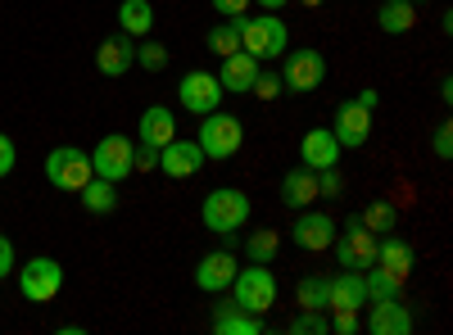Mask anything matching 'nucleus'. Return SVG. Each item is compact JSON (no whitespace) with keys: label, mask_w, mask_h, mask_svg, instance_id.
<instances>
[{"label":"nucleus","mask_w":453,"mask_h":335,"mask_svg":"<svg viewBox=\"0 0 453 335\" xmlns=\"http://www.w3.org/2000/svg\"><path fill=\"white\" fill-rule=\"evenodd\" d=\"M250 213H254V204H250V195H245V191H236V186H218V191H209V195H204V204H200L204 227H209L213 236H222V245H226V249L236 245L241 227L250 222Z\"/></svg>","instance_id":"f257e3e1"},{"label":"nucleus","mask_w":453,"mask_h":335,"mask_svg":"<svg viewBox=\"0 0 453 335\" xmlns=\"http://www.w3.org/2000/svg\"><path fill=\"white\" fill-rule=\"evenodd\" d=\"M232 23H236V32H241V50L254 55L258 64L281 59V55L290 50V27H286L281 14H254V19L232 14Z\"/></svg>","instance_id":"f03ea898"},{"label":"nucleus","mask_w":453,"mask_h":335,"mask_svg":"<svg viewBox=\"0 0 453 335\" xmlns=\"http://www.w3.org/2000/svg\"><path fill=\"white\" fill-rule=\"evenodd\" d=\"M200 150L209 164H226V159H236L241 155V145H245V123L236 114H222V109H213V114L200 118Z\"/></svg>","instance_id":"7ed1b4c3"},{"label":"nucleus","mask_w":453,"mask_h":335,"mask_svg":"<svg viewBox=\"0 0 453 335\" xmlns=\"http://www.w3.org/2000/svg\"><path fill=\"white\" fill-rule=\"evenodd\" d=\"M232 304H241L245 313H268L273 304H277V277H273V268L268 263H250V268H236V277H232Z\"/></svg>","instance_id":"20e7f679"},{"label":"nucleus","mask_w":453,"mask_h":335,"mask_svg":"<svg viewBox=\"0 0 453 335\" xmlns=\"http://www.w3.org/2000/svg\"><path fill=\"white\" fill-rule=\"evenodd\" d=\"M91 177H96L91 150H78V145H55V150L46 155V181L55 186V191L78 195Z\"/></svg>","instance_id":"39448f33"},{"label":"nucleus","mask_w":453,"mask_h":335,"mask_svg":"<svg viewBox=\"0 0 453 335\" xmlns=\"http://www.w3.org/2000/svg\"><path fill=\"white\" fill-rule=\"evenodd\" d=\"M59 290H64V263L59 258L36 254L19 268V294L27 304H50V300H59Z\"/></svg>","instance_id":"423d86ee"},{"label":"nucleus","mask_w":453,"mask_h":335,"mask_svg":"<svg viewBox=\"0 0 453 335\" xmlns=\"http://www.w3.org/2000/svg\"><path fill=\"white\" fill-rule=\"evenodd\" d=\"M376 240H381V236H372L363 227V217H349L345 227H335V240H331L335 263L345 272H367L376 263Z\"/></svg>","instance_id":"0eeeda50"},{"label":"nucleus","mask_w":453,"mask_h":335,"mask_svg":"<svg viewBox=\"0 0 453 335\" xmlns=\"http://www.w3.org/2000/svg\"><path fill=\"white\" fill-rule=\"evenodd\" d=\"M281 91H290V95H309V91H318L322 82H326V55L322 50H286L281 55Z\"/></svg>","instance_id":"6e6552de"},{"label":"nucleus","mask_w":453,"mask_h":335,"mask_svg":"<svg viewBox=\"0 0 453 335\" xmlns=\"http://www.w3.org/2000/svg\"><path fill=\"white\" fill-rule=\"evenodd\" d=\"M91 168L104 181H127L136 172V145H132V136H123V132L100 136L96 150H91Z\"/></svg>","instance_id":"1a4fd4ad"},{"label":"nucleus","mask_w":453,"mask_h":335,"mask_svg":"<svg viewBox=\"0 0 453 335\" xmlns=\"http://www.w3.org/2000/svg\"><path fill=\"white\" fill-rule=\"evenodd\" d=\"M222 95H226V91H222V82H218V72H209V68H191V72H181V82H177L181 109H186V114H196V118L222 109Z\"/></svg>","instance_id":"9d476101"},{"label":"nucleus","mask_w":453,"mask_h":335,"mask_svg":"<svg viewBox=\"0 0 453 335\" xmlns=\"http://www.w3.org/2000/svg\"><path fill=\"white\" fill-rule=\"evenodd\" d=\"M335 227L340 222L331 217V213H322V209H299L295 213V222H290V240L299 245V249H309V254H322V249H331V240H335Z\"/></svg>","instance_id":"9b49d317"},{"label":"nucleus","mask_w":453,"mask_h":335,"mask_svg":"<svg viewBox=\"0 0 453 335\" xmlns=\"http://www.w3.org/2000/svg\"><path fill=\"white\" fill-rule=\"evenodd\" d=\"M331 132L340 141V150H358L372 136V109H363L358 100H340L335 104V118H331Z\"/></svg>","instance_id":"f8f14e48"},{"label":"nucleus","mask_w":453,"mask_h":335,"mask_svg":"<svg viewBox=\"0 0 453 335\" xmlns=\"http://www.w3.org/2000/svg\"><path fill=\"white\" fill-rule=\"evenodd\" d=\"M204 164H209V159H204V150H200V141H181V136H173L164 150H159V172L173 177V181L196 177Z\"/></svg>","instance_id":"ddd939ff"},{"label":"nucleus","mask_w":453,"mask_h":335,"mask_svg":"<svg viewBox=\"0 0 453 335\" xmlns=\"http://www.w3.org/2000/svg\"><path fill=\"white\" fill-rule=\"evenodd\" d=\"M232 277H236V254L232 249H209L200 263H196V290H204V294H222L226 286H232Z\"/></svg>","instance_id":"4468645a"},{"label":"nucleus","mask_w":453,"mask_h":335,"mask_svg":"<svg viewBox=\"0 0 453 335\" xmlns=\"http://www.w3.org/2000/svg\"><path fill=\"white\" fill-rule=\"evenodd\" d=\"M340 141H335V132L331 127H313V132H304V141H299V164L304 168H313V172H322V168H340Z\"/></svg>","instance_id":"2eb2a0df"},{"label":"nucleus","mask_w":453,"mask_h":335,"mask_svg":"<svg viewBox=\"0 0 453 335\" xmlns=\"http://www.w3.org/2000/svg\"><path fill=\"white\" fill-rule=\"evenodd\" d=\"M136 64V42L127 32H113L104 36V42L96 46V68H100V78H123V72Z\"/></svg>","instance_id":"dca6fc26"},{"label":"nucleus","mask_w":453,"mask_h":335,"mask_svg":"<svg viewBox=\"0 0 453 335\" xmlns=\"http://www.w3.org/2000/svg\"><path fill=\"white\" fill-rule=\"evenodd\" d=\"M173 136H177V118H173V109H164V104H150L145 114L136 118V145L164 150Z\"/></svg>","instance_id":"f3484780"},{"label":"nucleus","mask_w":453,"mask_h":335,"mask_svg":"<svg viewBox=\"0 0 453 335\" xmlns=\"http://www.w3.org/2000/svg\"><path fill=\"white\" fill-rule=\"evenodd\" d=\"M372 313H367V331L372 335H412V313H408V304L403 300H386V304H367Z\"/></svg>","instance_id":"a211bd4d"},{"label":"nucleus","mask_w":453,"mask_h":335,"mask_svg":"<svg viewBox=\"0 0 453 335\" xmlns=\"http://www.w3.org/2000/svg\"><path fill=\"white\" fill-rule=\"evenodd\" d=\"M209 326H213V335H263V331H268V322H263L258 313H245L232 300L213 304V322Z\"/></svg>","instance_id":"6ab92c4d"},{"label":"nucleus","mask_w":453,"mask_h":335,"mask_svg":"<svg viewBox=\"0 0 453 335\" xmlns=\"http://www.w3.org/2000/svg\"><path fill=\"white\" fill-rule=\"evenodd\" d=\"M412 263H418V249H412L403 236H395V232H390V236L376 240V268H381V272H390V277L408 281Z\"/></svg>","instance_id":"aec40b11"},{"label":"nucleus","mask_w":453,"mask_h":335,"mask_svg":"<svg viewBox=\"0 0 453 335\" xmlns=\"http://www.w3.org/2000/svg\"><path fill=\"white\" fill-rule=\"evenodd\" d=\"M258 68H263V64H258L254 55L236 50V55L222 59L218 82H222V91H232V95H250V87H254V78H258Z\"/></svg>","instance_id":"412c9836"},{"label":"nucleus","mask_w":453,"mask_h":335,"mask_svg":"<svg viewBox=\"0 0 453 335\" xmlns=\"http://www.w3.org/2000/svg\"><path fill=\"white\" fill-rule=\"evenodd\" d=\"M281 204L286 209H309V204H318V172L313 168H304V164H299V168H290L286 177H281Z\"/></svg>","instance_id":"4be33fe9"},{"label":"nucleus","mask_w":453,"mask_h":335,"mask_svg":"<svg viewBox=\"0 0 453 335\" xmlns=\"http://www.w3.org/2000/svg\"><path fill=\"white\" fill-rule=\"evenodd\" d=\"M326 308H367V286H363V272H340L331 277V290H326Z\"/></svg>","instance_id":"5701e85b"},{"label":"nucleus","mask_w":453,"mask_h":335,"mask_svg":"<svg viewBox=\"0 0 453 335\" xmlns=\"http://www.w3.org/2000/svg\"><path fill=\"white\" fill-rule=\"evenodd\" d=\"M376 27L386 36H403L418 27V5H408V0H381V10H376Z\"/></svg>","instance_id":"b1692460"},{"label":"nucleus","mask_w":453,"mask_h":335,"mask_svg":"<svg viewBox=\"0 0 453 335\" xmlns=\"http://www.w3.org/2000/svg\"><path fill=\"white\" fill-rule=\"evenodd\" d=\"M119 32H127L132 42L150 36L155 32V5H150V0H123L119 5Z\"/></svg>","instance_id":"393cba45"},{"label":"nucleus","mask_w":453,"mask_h":335,"mask_svg":"<svg viewBox=\"0 0 453 335\" xmlns=\"http://www.w3.org/2000/svg\"><path fill=\"white\" fill-rule=\"evenodd\" d=\"M78 200H82V209H87V213L104 217V213H113V209H119V181L91 177V181L82 186V191H78Z\"/></svg>","instance_id":"a878e982"},{"label":"nucleus","mask_w":453,"mask_h":335,"mask_svg":"<svg viewBox=\"0 0 453 335\" xmlns=\"http://www.w3.org/2000/svg\"><path fill=\"white\" fill-rule=\"evenodd\" d=\"M277 254H281V232L258 227V232L245 236V258H250V263H268V268H273Z\"/></svg>","instance_id":"bb28decb"},{"label":"nucleus","mask_w":453,"mask_h":335,"mask_svg":"<svg viewBox=\"0 0 453 335\" xmlns=\"http://www.w3.org/2000/svg\"><path fill=\"white\" fill-rule=\"evenodd\" d=\"M363 286H367V304H386V300H403V281L399 277H390V272H381V268H367L363 272Z\"/></svg>","instance_id":"cd10ccee"},{"label":"nucleus","mask_w":453,"mask_h":335,"mask_svg":"<svg viewBox=\"0 0 453 335\" xmlns=\"http://www.w3.org/2000/svg\"><path fill=\"white\" fill-rule=\"evenodd\" d=\"M358 217H363V227H367L372 236H390V232L399 227V209H395L390 200H376V204H367Z\"/></svg>","instance_id":"c85d7f7f"},{"label":"nucleus","mask_w":453,"mask_h":335,"mask_svg":"<svg viewBox=\"0 0 453 335\" xmlns=\"http://www.w3.org/2000/svg\"><path fill=\"white\" fill-rule=\"evenodd\" d=\"M326 290H331V277H299L295 304L309 308V313H318V308H326Z\"/></svg>","instance_id":"c756f323"},{"label":"nucleus","mask_w":453,"mask_h":335,"mask_svg":"<svg viewBox=\"0 0 453 335\" xmlns=\"http://www.w3.org/2000/svg\"><path fill=\"white\" fill-rule=\"evenodd\" d=\"M209 55H218V59H226V55H236L241 50V32H236V23L232 19H222V23H213L209 27Z\"/></svg>","instance_id":"7c9ffc66"},{"label":"nucleus","mask_w":453,"mask_h":335,"mask_svg":"<svg viewBox=\"0 0 453 335\" xmlns=\"http://www.w3.org/2000/svg\"><path fill=\"white\" fill-rule=\"evenodd\" d=\"M136 68H145V72H164V68H168V46H159V42H150V36H141V42H136Z\"/></svg>","instance_id":"2f4dec72"},{"label":"nucleus","mask_w":453,"mask_h":335,"mask_svg":"<svg viewBox=\"0 0 453 335\" xmlns=\"http://www.w3.org/2000/svg\"><path fill=\"white\" fill-rule=\"evenodd\" d=\"M286 331H290V335H326V331H331V322H326V308H318V313L299 308V317H295Z\"/></svg>","instance_id":"473e14b6"},{"label":"nucleus","mask_w":453,"mask_h":335,"mask_svg":"<svg viewBox=\"0 0 453 335\" xmlns=\"http://www.w3.org/2000/svg\"><path fill=\"white\" fill-rule=\"evenodd\" d=\"M340 191H345V177H340V168H322V172H318V200H340Z\"/></svg>","instance_id":"72a5a7b5"},{"label":"nucleus","mask_w":453,"mask_h":335,"mask_svg":"<svg viewBox=\"0 0 453 335\" xmlns=\"http://www.w3.org/2000/svg\"><path fill=\"white\" fill-rule=\"evenodd\" d=\"M331 331H335V335H358V331H363V317H358V308H335V317H331Z\"/></svg>","instance_id":"f704fd0d"},{"label":"nucleus","mask_w":453,"mask_h":335,"mask_svg":"<svg viewBox=\"0 0 453 335\" xmlns=\"http://www.w3.org/2000/svg\"><path fill=\"white\" fill-rule=\"evenodd\" d=\"M250 95H258V100H277V95H281V78H277V72H263V68H258V78H254Z\"/></svg>","instance_id":"c9c22d12"},{"label":"nucleus","mask_w":453,"mask_h":335,"mask_svg":"<svg viewBox=\"0 0 453 335\" xmlns=\"http://www.w3.org/2000/svg\"><path fill=\"white\" fill-rule=\"evenodd\" d=\"M431 150H435V159H453V123H440V127H435Z\"/></svg>","instance_id":"e433bc0d"},{"label":"nucleus","mask_w":453,"mask_h":335,"mask_svg":"<svg viewBox=\"0 0 453 335\" xmlns=\"http://www.w3.org/2000/svg\"><path fill=\"white\" fill-rule=\"evenodd\" d=\"M14 164H19V145H14L5 132H0V177H10Z\"/></svg>","instance_id":"4c0bfd02"},{"label":"nucleus","mask_w":453,"mask_h":335,"mask_svg":"<svg viewBox=\"0 0 453 335\" xmlns=\"http://www.w3.org/2000/svg\"><path fill=\"white\" fill-rule=\"evenodd\" d=\"M209 5H213V14L232 19V14H245V10L254 5V0H209Z\"/></svg>","instance_id":"58836bf2"},{"label":"nucleus","mask_w":453,"mask_h":335,"mask_svg":"<svg viewBox=\"0 0 453 335\" xmlns=\"http://www.w3.org/2000/svg\"><path fill=\"white\" fill-rule=\"evenodd\" d=\"M136 172H159V150H150V145H136Z\"/></svg>","instance_id":"ea45409f"},{"label":"nucleus","mask_w":453,"mask_h":335,"mask_svg":"<svg viewBox=\"0 0 453 335\" xmlns=\"http://www.w3.org/2000/svg\"><path fill=\"white\" fill-rule=\"evenodd\" d=\"M14 268H19L14 263V245H10V236H0V281H5Z\"/></svg>","instance_id":"a19ab883"},{"label":"nucleus","mask_w":453,"mask_h":335,"mask_svg":"<svg viewBox=\"0 0 453 335\" xmlns=\"http://www.w3.org/2000/svg\"><path fill=\"white\" fill-rule=\"evenodd\" d=\"M354 100H358V104H363V109H376V104H381V95H376V91H372V87H363V91H358V95H354Z\"/></svg>","instance_id":"79ce46f5"},{"label":"nucleus","mask_w":453,"mask_h":335,"mask_svg":"<svg viewBox=\"0 0 453 335\" xmlns=\"http://www.w3.org/2000/svg\"><path fill=\"white\" fill-rule=\"evenodd\" d=\"M254 5H263L268 14H281V10H286V0H254Z\"/></svg>","instance_id":"37998d69"},{"label":"nucleus","mask_w":453,"mask_h":335,"mask_svg":"<svg viewBox=\"0 0 453 335\" xmlns=\"http://www.w3.org/2000/svg\"><path fill=\"white\" fill-rule=\"evenodd\" d=\"M299 5H309V10H318V5H326V0H299Z\"/></svg>","instance_id":"c03bdc74"},{"label":"nucleus","mask_w":453,"mask_h":335,"mask_svg":"<svg viewBox=\"0 0 453 335\" xmlns=\"http://www.w3.org/2000/svg\"><path fill=\"white\" fill-rule=\"evenodd\" d=\"M408 5H418V10H422V5H431V0H408Z\"/></svg>","instance_id":"a18cd8bd"}]
</instances>
